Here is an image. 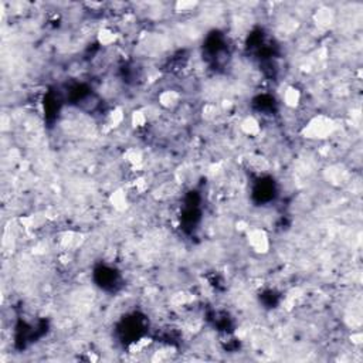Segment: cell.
<instances>
[{
  "instance_id": "ba28073f",
  "label": "cell",
  "mask_w": 363,
  "mask_h": 363,
  "mask_svg": "<svg viewBox=\"0 0 363 363\" xmlns=\"http://www.w3.org/2000/svg\"><path fill=\"white\" fill-rule=\"evenodd\" d=\"M124 158H125V162L129 163L131 166H141L143 163V153L141 149L138 148L126 149Z\"/></svg>"
},
{
  "instance_id": "6da1fadb",
  "label": "cell",
  "mask_w": 363,
  "mask_h": 363,
  "mask_svg": "<svg viewBox=\"0 0 363 363\" xmlns=\"http://www.w3.org/2000/svg\"><path fill=\"white\" fill-rule=\"evenodd\" d=\"M335 131H336V125L334 119L325 115H318L308 121L302 134L309 139H325L328 136L334 135Z\"/></svg>"
},
{
  "instance_id": "3957f363",
  "label": "cell",
  "mask_w": 363,
  "mask_h": 363,
  "mask_svg": "<svg viewBox=\"0 0 363 363\" xmlns=\"http://www.w3.org/2000/svg\"><path fill=\"white\" fill-rule=\"evenodd\" d=\"M182 95L175 89H165L158 96V104L161 105L165 110H173L180 105Z\"/></svg>"
},
{
  "instance_id": "30bf717a",
  "label": "cell",
  "mask_w": 363,
  "mask_h": 363,
  "mask_svg": "<svg viewBox=\"0 0 363 363\" xmlns=\"http://www.w3.org/2000/svg\"><path fill=\"white\" fill-rule=\"evenodd\" d=\"M197 8L196 2H179L175 5V10L178 13H192Z\"/></svg>"
},
{
  "instance_id": "5b68a950",
  "label": "cell",
  "mask_w": 363,
  "mask_h": 363,
  "mask_svg": "<svg viewBox=\"0 0 363 363\" xmlns=\"http://www.w3.org/2000/svg\"><path fill=\"white\" fill-rule=\"evenodd\" d=\"M282 101L285 107H288L289 110H295L296 107L301 102V92L295 87H287L284 94H282Z\"/></svg>"
},
{
  "instance_id": "7a4b0ae2",
  "label": "cell",
  "mask_w": 363,
  "mask_h": 363,
  "mask_svg": "<svg viewBox=\"0 0 363 363\" xmlns=\"http://www.w3.org/2000/svg\"><path fill=\"white\" fill-rule=\"evenodd\" d=\"M247 241L251 250L257 254H266L270 250V240L267 233L261 229L247 230Z\"/></svg>"
},
{
  "instance_id": "9c48e42d",
  "label": "cell",
  "mask_w": 363,
  "mask_h": 363,
  "mask_svg": "<svg viewBox=\"0 0 363 363\" xmlns=\"http://www.w3.org/2000/svg\"><path fill=\"white\" fill-rule=\"evenodd\" d=\"M117 38H118V34H117L114 30L107 29V27L99 30V33H98V41L102 45L114 44V43L117 41Z\"/></svg>"
},
{
  "instance_id": "277c9868",
  "label": "cell",
  "mask_w": 363,
  "mask_h": 363,
  "mask_svg": "<svg viewBox=\"0 0 363 363\" xmlns=\"http://www.w3.org/2000/svg\"><path fill=\"white\" fill-rule=\"evenodd\" d=\"M314 20H315V24L318 26L319 29H328V27L332 26L335 22L334 12L328 8L318 9V10L314 13Z\"/></svg>"
},
{
  "instance_id": "52a82bcc",
  "label": "cell",
  "mask_w": 363,
  "mask_h": 363,
  "mask_svg": "<svg viewBox=\"0 0 363 363\" xmlns=\"http://www.w3.org/2000/svg\"><path fill=\"white\" fill-rule=\"evenodd\" d=\"M111 204L114 206L115 210L118 212H122L125 210L126 204H128V193L125 190H115V192L111 194Z\"/></svg>"
},
{
  "instance_id": "8992f818",
  "label": "cell",
  "mask_w": 363,
  "mask_h": 363,
  "mask_svg": "<svg viewBox=\"0 0 363 363\" xmlns=\"http://www.w3.org/2000/svg\"><path fill=\"white\" fill-rule=\"evenodd\" d=\"M240 126H241V131L247 136H257L261 132V125L254 117H247Z\"/></svg>"
}]
</instances>
